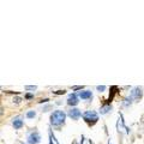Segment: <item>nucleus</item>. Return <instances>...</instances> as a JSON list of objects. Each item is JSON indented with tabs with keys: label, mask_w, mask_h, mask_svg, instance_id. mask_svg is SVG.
I'll use <instances>...</instances> for the list:
<instances>
[{
	"label": "nucleus",
	"mask_w": 144,
	"mask_h": 144,
	"mask_svg": "<svg viewBox=\"0 0 144 144\" xmlns=\"http://www.w3.org/2000/svg\"><path fill=\"white\" fill-rule=\"evenodd\" d=\"M69 115L72 118V119L77 120V119H79V118H81L82 113H81V110H79V109H77V108H73V109H70V110H69Z\"/></svg>",
	"instance_id": "nucleus-4"
},
{
	"label": "nucleus",
	"mask_w": 144,
	"mask_h": 144,
	"mask_svg": "<svg viewBox=\"0 0 144 144\" xmlns=\"http://www.w3.org/2000/svg\"><path fill=\"white\" fill-rule=\"evenodd\" d=\"M13 126H14V129H21L22 126H23V120H21V119H14Z\"/></svg>",
	"instance_id": "nucleus-7"
},
{
	"label": "nucleus",
	"mask_w": 144,
	"mask_h": 144,
	"mask_svg": "<svg viewBox=\"0 0 144 144\" xmlns=\"http://www.w3.org/2000/svg\"><path fill=\"white\" fill-rule=\"evenodd\" d=\"M97 89H98V90H104V87H98Z\"/></svg>",
	"instance_id": "nucleus-10"
},
{
	"label": "nucleus",
	"mask_w": 144,
	"mask_h": 144,
	"mask_svg": "<svg viewBox=\"0 0 144 144\" xmlns=\"http://www.w3.org/2000/svg\"><path fill=\"white\" fill-rule=\"evenodd\" d=\"M65 118H66V114L62 110H55L50 117V123L53 125H60V124H64Z\"/></svg>",
	"instance_id": "nucleus-1"
},
{
	"label": "nucleus",
	"mask_w": 144,
	"mask_h": 144,
	"mask_svg": "<svg viewBox=\"0 0 144 144\" xmlns=\"http://www.w3.org/2000/svg\"><path fill=\"white\" fill-rule=\"evenodd\" d=\"M78 96H79L81 98H83V100H87V98L93 97V94H91V91H81Z\"/></svg>",
	"instance_id": "nucleus-6"
},
{
	"label": "nucleus",
	"mask_w": 144,
	"mask_h": 144,
	"mask_svg": "<svg viewBox=\"0 0 144 144\" xmlns=\"http://www.w3.org/2000/svg\"><path fill=\"white\" fill-rule=\"evenodd\" d=\"M67 103H69V104H72V106H76V104L78 103V96L75 95V94L70 95L69 100H67Z\"/></svg>",
	"instance_id": "nucleus-5"
},
{
	"label": "nucleus",
	"mask_w": 144,
	"mask_h": 144,
	"mask_svg": "<svg viewBox=\"0 0 144 144\" xmlns=\"http://www.w3.org/2000/svg\"><path fill=\"white\" fill-rule=\"evenodd\" d=\"M28 141H29L30 144H37L40 142V136H39V133H37V132H33L31 135H29Z\"/></svg>",
	"instance_id": "nucleus-3"
},
{
	"label": "nucleus",
	"mask_w": 144,
	"mask_h": 144,
	"mask_svg": "<svg viewBox=\"0 0 144 144\" xmlns=\"http://www.w3.org/2000/svg\"><path fill=\"white\" fill-rule=\"evenodd\" d=\"M83 118H84V120H87V121H96L97 119H98V115H97V113H95L94 110H89V112H85L84 114H83Z\"/></svg>",
	"instance_id": "nucleus-2"
},
{
	"label": "nucleus",
	"mask_w": 144,
	"mask_h": 144,
	"mask_svg": "<svg viewBox=\"0 0 144 144\" xmlns=\"http://www.w3.org/2000/svg\"><path fill=\"white\" fill-rule=\"evenodd\" d=\"M25 89H28V90H35L36 88H35V87H25Z\"/></svg>",
	"instance_id": "nucleus-9"
},
{
	"label": "nucleus",
	"mask_w": 144,
	"mask_h": 144,
	"mask_svg": "<svg viewBox=\"0 0 144 144\" xmlns=\"http://www.w3.org/2000/svg\"><path fill=\"white\" fill-rule=\"evenodd\" d=\"M36 114H35V112H28V114H27V117L28 118H34Z\"/></svg>",
	"instance_id": "nucleus-8"
}]
</instances>
